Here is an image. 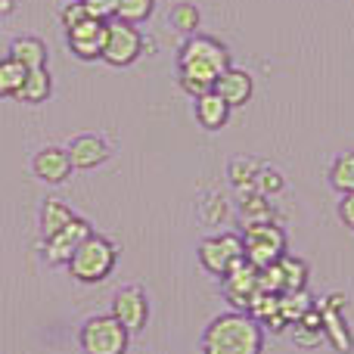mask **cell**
<instances>
[{
    "mask_svg": "<svg viewBox=\"0 0 354 354\" xmlns=\"http://www.w3.org/2000/svg\"><path fill=\"white\" fill-rule=\"evenodd\" d=\"M230 68V50L205 35L187 37L180 50V87L193 97H202L214 87V81Z\"/></svg>",
    "mask_w": 354,
    "mask_h": 354,
    "instance_id": "6da1fadb",
    "label": "cell"
},
{
    "mask_svg": "<svg viewBox=\"0 0 354 354\" xmlns=\"http://www.w3.org/2000/svg\"><path fill=\"white\" fill-rule=\"evenodd\" d=\"M205 354H261L264 333L245 311H230L212 320L205 330Z\"/></svg>",
    "mask_w": 354,
    "mask_h": 354,
    "instance_id": "7a4b0ae2",
    "label": "cell"
},
{
    "mask_svg": "<svg viewBox=\"0 0 354 354\" xmlns=\"http://www.w3.org/2000/svg\"><path fill=\"white\" fill-rule=\"evenodd\" d=\"M115 268V245L106 236H87L84 243L75 249V255L68 258V270L75 280L81 283H100L112 274Z\"/></svg>",
    "mask_w": 354,
    "mask_h": 354,
    "instance_id": "3957f363",
    "label": "cell"
},
{
    "mask_svg": "<svg viewBox=\"0 0 354 354\" xmlns=\"http://www.w3.org/2000/svg\"><path fill=\"white\" fill-rule=\"evenodd\" d=\"M286 255V233L283 227H277L274 221L268 224H249L243 233V258L249 264H255L258 270L268 264L280 261Z\"/></svg>",
    "mask_w": 354,
    "mask_h": 354,
    "instance_id": "277c9868",
    "label": "cell"
},
{
    "mask_svg": "<svg viewBox=\"0 0 354 354\" xmlns=\"http://www.w3.org/2000/svg\"><path fill=\"white\" fill-rule=\"evenodd\" d=\"M143 50V37L137 25H128L122 19H109L103 22V47H100V59L109 66H131Z\"/></svg>",
    "mask_w": 354,
    "mask_h": 354,
    "instance_id": "5b68a950",
    "label": "cell"
},
{
    "mask_svg": "<svg viewBox=\"0 0 354 354\" xmlns=\"http://www.w3.org/2000/svg\"><path fill=\"white\" fill-rule=\"evenodd\" d=\"M81 348L87 354H124L128 330L115 317H91L81 326Z\"/></svg>",
    "mask_w": 354,
    "mask_h": 354,
    "instance_id": "8992f818",
    "label": "cell"
},
{
    "mask_svg": "<svg viewBox=\"0 0 354 354\" xmlns=\"http://www.w3.org/2000/svg\"><path fill=\"white\" fill-rule=\"evenodd\" d=\"M199 261L208 274L224 277L236 261H243V236L236 233H221V236H208L199 245Z\"/></svg>",
    "mask_w": 354,
    "mask_h": 354,
    "instance_id": "52a82bcc",
    "label": "cell"
},
{
    "mask_svg": "<svg viewBox=\"0 0 354 354\" xmlns=\"http://www.w3.org/2000/svg\"><path fill=\"white\" fill-rule=\"evenodd\" d=\"M258 292H261V289H258V268L249 264L245 258L236 261L224 274V295L236 305V311H249L252 299H255Z\"/></svg>",
    "mask_w": 354,
    "mask_h": 354,
    "instance_id": "ba28073f",
    "label": "cell"
},
{
    "mask_svg": "<svg viewBox=\"0 0 354 354\" xmlns=\"http://www.w3.org/2000/svg\"><path fill=\"white\" fill-rule=\"evenodd\" d=\"M87 236H91V224H87L84 218H72L59 233L47 236V243H44V258H47L50 264H68V258L75 255V249H78Z\"/></svg>",
    "mask_w": 354,
    "mask_h": 354,
    "instance_id": "9c48e42d",
    "label": "cell"
},
{
    "mask_svg": "<svg viewBox=\"0 0 354 354\" xmlns=\"http://www.w3.org/2000/svg\"><path fill=\"white\" fill-rule=\"evenodd\" d=\"M112 317H115L128 333L143 330V326H147V317H149L147 295L134 286L122 289V292L115 295V301H112Z\"/></svg>",
    "mask_w": 354,
    "mask_h": 354,
    "instance_id": "30bf717a",
    "label": "cell"
},
{
    "mask_svg": "<svg viewBox=\"0 0 354 354\" xmlns=\"http://www.w3.org/2000/svg\"><path fill=\"white\" fill-rule=\"evenodd\" d=\"M342 305H345L342 295H330V299H324L317 305V311H320V320H324V339H330L339 351L348 354L351 351V333H348V326H345V317L339 314Z\"/></svg>",
    "mask_w": 354,
    "mask_h": 354,
    "instance_id": "8fae6325",
    "label": "cell"
},
{
    "mask_svg": "<svg viewBox=\"0 0 354 354\" xmlns=\"http://www.w3.org/2000/svg\"><path fill=\"white\" fill-rule=\"evenodd\" d=\"M214 93H218L221 100H224L230 109H236V106H245L252 100V91H255V81H252L249 72H243V68H227L224 75H221L218 81H214L212 87Z\"/></svg>",
    "mask_w": 354,
    "mask_h": 354,
    "instance_id": "7c38bea8",
    "label": "cell"
},
{
    "mask_svg": "<svg viewBox=\"0 0 354 354\" xmlns=\"http://www.w3.org/2000/svg\"><path fill=\"white\" fill-rule=\"evenodd\" d=\"M68 47L78 59H100V47H103V22L87 16L84 22H78L75 28L66 31Z\"/></svg>",
    "mask_w": 354,
    "mask_h": 354,
    "instance_id": "4fadbf2b",
    "label": "cell"
},
{
    "mask_svg": "<svg viewBox=\"0 0 354 354\" xmlns=\"http://www.w3.org/2000/svg\"><path fill=\"white\" fill-rule=\"evenodd\" d=\"M66 153H68L72 168L87 171V168H97V165H103V162L109 159V143H106L103 137H97V134H81V137H75L72 147H68Z\"/></svg>",
    "mask_w": 354,
    "mask_h": 354,
    "instance_id": "5bb4252c",
    "label": "cell"
},
{
    "mask_svg": "<svg viewBox=\"0 0 354 354\" xmlns=\"http://www.w3.org/2000/svg\"><path fill=\"white\" fill-rule=\"evenodd\" d=\"M35 174L47 183H62L68 174H72V162H68V153L66 149H41L35 156Z\"/></svg>",
    "mask_w": 354,
    "mask_h": 354,
    "instance_id": "9a60e30c",
    "label": "cell"
},
{
    "mask_svg": "<svg viewBox=\"0 0 354 354\" xmlns=\"http://www.w3.org/2000/svg\"><path fill=\"white\" fill-rule=\"evenodd\" d=\"M227 118H230V106H227L214 91L196 97V122H199L205 131H221L227 124Z\"/></svg>",
    "mask_w": 354,
    "mask_h": 354,
    "instance_id": "2e32d148",
    "label": "cell"
},
{
    "mask_svg": "<svg viewBox=\"0 0 354 354\" xmlns=\"http://www.w3.org/2000/svg\"><path fill=\"white\" fill-rule=\"evenodd\" d=\"M10 56L25 68V72H31V68H47V47H44V41L35 35L16 37Z\"/></svg>",
    "mask_w": 354,
    "mask_h": 354,
    "instance_id": "e0dca14e",
    "label": "cell"
},
{
    "mask_svg": "<svg viewBox=\"0 0 354 354\" xmlns=\"http://www.w3.org/2000/svg\"><path fill=\"white\" fill-rule=\"evenodd\" d=\"M50 91H53V78H50L47 68H31V72H25V81L19 87L16 100H22V103H44L50 97Z\"/></svg>",
    "mask_w": 354,
    "mask_h": 354,
    "instance_id": "ac0fdd59",
    "label": "cell"
},
{
    "mask_svg": "<svg viewBox=\"0 0 354 354\" xmlns=\"http://www.w3.org/2000/svg\"><path fill=\"white\" fill-rule=\"evenodd\" d=\"M239 214H243L245 227L274 221V208L268 205V196L255 193V189H243V196H239Z\"/></svg>",
    "mask_w": 354,
    "mask_h": 354,
    "instance_id": "d6986e66",
    "label": "cell"
},
{
    "mask_svg": "<svg viewBox=\"0 0 354 354\" xmlns=\"http://www.w3.org/2000/svg\"><path fill=\"white\" fill-rule=\"evenodd\" d=\"M72 218H75V214H72V208H68L66 202L47 199V202H44V208H41V230H44V239L53 236V233H59Z\"/></svg>",
    "mask_w": 354,
    "mask_h": 354,
    "instance_id": "ffe728a7",
    "label": "cell"
},
{
    "mask_svg": "<svg viewBox=\"0 0 354 354\" xmlns=\"http://www.w3.org/2000/svg\"><path fill=\"white\" fill-rule=\"evenodd\" d=\"M277 308H280L283 324H299L311 311V299H308L305 289L301 292H283V295H277Z\"/></svg>",
    "mask_w": 354,
    "mask_h": 354,
    "instance_id": "44dd1931",
    "label": "cell"
},
{
    "mask_svg": "<svg viewBox=\"0 0 354 354\" xmlns=\"http://www.w3.org/2000/svg\"><path fill=\"white\" fill-rule=\"evenodd\" d=\"M320 339H324V320H320L317 308H311V311L295 324V342H299L301 348H314V345H320Z\"/></svg>",
    "mask_w": 354,
    "mask_h": 354,
    "instance_id": "7402d4cb",
    "label": "cell"
},
{
    "mask_svg": "<svg viewBox=\"0 0 354 354\" xmlns=\"http://www.w3.org/2000/svg\"><path fill=\"white\" fill-rule=\"evenodd\" d=\"M156 0H115V19L128 25H140L153 16Z\"/></svg>",
    "mask_w": 354,
    "mask_h": 354,
    "instance_id": "603a6c76",
    "label": "cell"
},
{
    "mask_svg": "<svg viewBox=\"0 0 354 354\" xmlns=\"http://www.w3.org/2000/svg\"><path fill=\"white\" fill-rule=\"evenodd\" d=\"M22 81H25V68L12 56L0 59V97H16Z\"/></svg>",
    "mask_w": 354,
    "mask_h": 354,
    "instance_id": "cb8c5ba5",
    "label": "cell"
},
{
    "mask_svg": "<svg viewBox=\"0 0 354 354\" xmlns=\"http://www.w3.org/2000/svg\"><path fill=\"white\" fill-rule=\"evenodd\" d=\"M330 180L339 193H354V153L339 156L333 171H330Z\"/></svg>",
    "mask_w": 354,
    "mask_h": 354,
    "instance_id": "d4e9b609",
    "label": "cell"
},
{
    "mask_svg": "<svg viewBox=\"0 0 354 354\" xmlns=\"http://www.w3.org/2000/svg\"><path fill=\"white\" fill-rule=\"evenodd\" d=\"M258 171H261V165H258L255 159H249V156H243V159H233V162H230V180L236 183L239 189H252V187H255Z\"/></svg>",
    "mask_w": 354,
    "mask_h": 354,
    "instance_id": "484cf974",
    "label": "cell"
},
{
    "mask_svg": "<svg viewBox=\"0 0 354 354\" xmlns=\"http://www.w3.org/2000/svg\"><path fill=\"white\" fill-rule=\"evenodd\" d=\"M199 22H202V16L193 3H177L171 10V25L180 31V35H196Z\"/></svg>",
    "mask_w": 354,
    "mask_h": 354,
    "instance_id": "4316f807",
    "label": "cell"
},
{
    "mask_svg": "<svg viewBox=\"0 0 354 354\" xmlns=\"http://www.w3.org/2000/svg\"><path fill=\"white\" fill-rule=\"evenodd\" d=\"M255 193H261V196H274V193H280L283 189V174L277 171V168H261L255 177Z\"/></svg>",
    "mask_w": 354,
    "mask_h": 354,
    "instance_id": "83f0119b",
    "label": "cell"
},
{
    "mask_svg": "<svg viewBox=\"0 0 354 354\" xmlns=\"http://www.w3.org/2000/svg\"><path fill=\"white\" fill-rule=\"evenodd\" d=\"M81 6L87 10V16L97 22H109L115 19V0H81Z\"/></svg>",
    "mask_w": 354,
    "mask_h": 354,
    "instance_id": "f1b7e54d",
    "label": "cell"
},
{
    "mask_svg": "<svg viewBox=\"0 0 354 354\" xmlns=\"http://www.w3.org/2000/svg\"><path fill=\"white\" fill-rule=\"evenodd\" d=\"M87 19V10L84 6H81V0H68V6L66 10H62V28H75V25L78 22H84Z\"/></svg>",
    "mask_w": 354,
    "mask_h": 354,
    "instance_id": "f546056e",
    "label": "cell"
},
{
    "mask_svg": "<svg viewBox=\"0 0 354 354\" xmlns=\"http://www.w3.org/2000/svg\"><path fill=\"white\" fill-rule=\"evenodd\" d=\"M202 214H205V221H224L227 218V199L224 196H212V199L205 202V208H202Z\"/></svg>",
    "mask_w": 354,
    "mask_h": 354,
    "instance_id": "4dcf8cb0",
    "label": "cell"
},
{
    "mask_svg": "<svg viewBox=\"0 0 354 354\" xmlns=\"http://www.w3.org/2000/svg\"><path fill=\"white\" fill-rule=\"evenodd\" d=\"M339 218H342L345 227L354 230V193H345L342 202H339Z\"/></svg>",
    "mask_w": 354,
    "mask_h": 354,
    "instance_id": "1f68e13d",
    "label": "cell"
},
{
    "mask_svg": "<svg viewBox=\"0 0 354 354\" xmlns=\"http://www.w3.org/2000/svg\"><path fill=\"white\" fill-rule=\"evenodd\" d=\"M12 6H16V0H0V16H3V12H12Z\"/></svg>",
    "mask_w": 354,
    "mask_h": 354,
    "instance_id": "d6a6232c",
    "label": "cell"
}]
</instances>
